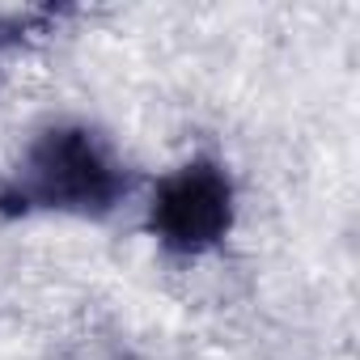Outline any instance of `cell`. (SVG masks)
Returning a JSON list of instances; mask_svg holds the SVG:
<instances>
[{"label":"cell","mask_w":360,"mask_h":360,"mask_svg":"<svg viewBox=\"0 0 360 360\" xmlns=\"http://www.w3.org/2000/svg\"><path fill=\"white\" fill-rule=\"evenodd\" d=\"M136 178L115 140L81 119L47 123L0 178V221H106L131 200Z\"/></svg>","instance_id":"6da1fadb"},{"label":"cell","mask_w":360,"mask_h":360,"mask_svg":"<svg viewBox=\"0 0 360 360\" xmlns=\"http://www.w3.org/2000/svg\"><path fill=\"white\" fill-rule=\"evenodd\" d=\"M238 225V183L225 161L200 153L165 169L144 204L148 238L174 259H204L229 242Z\"/></svg>","instance_id":"7a4b0ae2"},{"label":"cell","mask_w":360,"mask_h":360,"mask_svg":"<svg viewBox=\"0 0 360 360\" xmlns=\"http://www.w3.org/2000/svg\"><path fill=\"white\" fill-rule=\"evenodd\" d=\"M68 5H39V9H18V13H0V60L30 47L34 39L51 34L60 18H68Z\"/></svg>","instance_id":"3957f363"}]
</instances>
